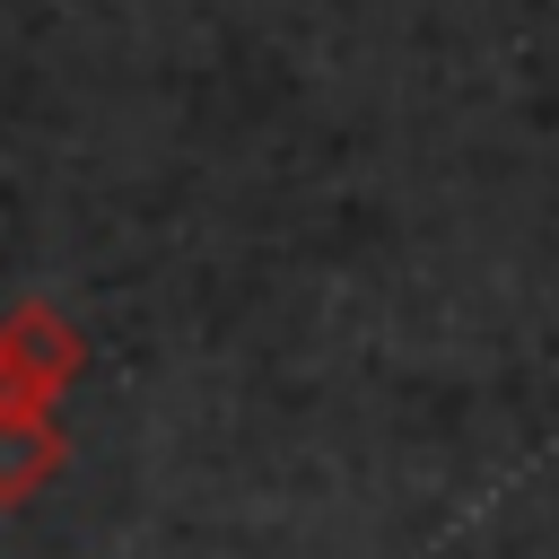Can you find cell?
Returning a JSON list of instances; mask_svg holds the SVG:
<instances>
[{"instance_id":"6da1fadb","label":"cell","mask_w":559,"mask_h":559,"mask_svg":"<svg viewBox=\"0 0 559 559\" xmlns=\"http://www.w3.org/2000/svg\"><path fill=\"white\" fill-rule=\"evenodd\" d=\"M87 376V332L52 306V297H17L0 314V402H35L61 411V393Z\"/></svg>"},{"instance_id":"7a4b0ae2","label":"cell","mask_w":559,"mask_h":559,"mask_svg":"<svg viewBox=\"0 0 559 559\" xmlns=\"http://www.w3.org/2000/svg\"><path fill=\"white\" fill-rule=\"evenodd\" d=\"M61 472H70V428H61V411L0 402V507L44 498Z\"/></svg>"}]
</instances>
